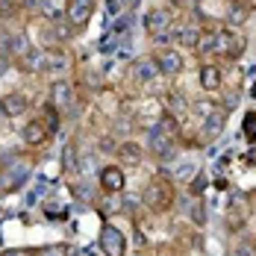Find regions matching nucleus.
<instances>
[{
    "label": "nucleus",
    "mask_w": 256,
    "mask_h": 256,
    "mask_svg": "<svg viewBox=\"0 0 256 256\" xmlns=\"http://www.w3.org/2000/svg\"><path fill=\"white\" fill-rule=\"evenodd\" d=\"M150 150H154L159 159H171V156H174V136H165L162 130H154V136H150Z\"/></svg>",
    "instance_id": "nucleus-13"
},
{
    "label": "nucleus",
    "mask_w": 256,
    "mask_h": 256,
    "mask_svg": "<svg viewBox=\"0 0 256 256\" xmlns=\"http://www.w3.org/2000/svg\"><path fill=\"white\" fill-rule=\"evenodd\" d=\"M204 118H206V121H204L206 136H212V138H215V136H221V130H224V124H227V112H224V109H215V106H212V109L206 112Z\"/></svg>",
    "instance_id": "nucleus-14"
},
{
    "label": "nucleus",
    "mask_w": 256,
    "mask_h": 256,
    "mask_svg": "<svg viewBox=\"0 0 256 256\" xmlns=\"http://www.w3.org/2000/svg\"><path fill=\"white\" fill-rule=\"evenodd\" d=\"M6 121H9V115H6V109H3V100H0V127H3Z\"/></svg>",
    "instance_id": "nucleus-28"
},
{
    "label": "nucleus",
    "mask_w": 256,
    "mask_h": 256,
    "mask_svg": "<svg viewBox=\"0 0 256 256\" xmlns=\"http://www.w3.org/2000/svg\"><path fill=\"white\" fill-rule=\"evenodd\" d=\"M200 26H194V24H182L180 26V32H177V42L182 44V48H198V42H200Z\"/></svg>",
    "instance_id": "nucleus-17"
},
{
    "label": "nucleus",
    "mask_w": 256,
    "mask_h": 256,
    "mask_svg": "<svg viewBox=\"0 0 256 256\" xmlns=\"http://www.w3.org/2000/svg\"><path fill=\"white\" fill-rule=\"evenodd\" d=\"M248 15H250V6L248 3H242V0H232L230 3V21L232 24H244Z\"/></svg>",
    "instance_id": "nucleus-18"
},
{
    "label": "nucleus",
    "mask_w": 256,
    "mask_h": 256,
    "mask_svg": "<svg viewBox=\"0 0 256 256\" xmlns=\"http://www.w3.org/2000/svg\"><path fill=\"white\" fill-rule=\"evenodd\" d=\"M254 94H256V86H254Z\"/></svg>",
    "instance_id": "nucleus-29"
},
{
    "label": "nucleus",
    "mask_w": 256,
    "mask_h": 256,
    "mask_svg": "<svg viewBox=\"0 0 256 256\" xmlns=\"http://www.w3.org/2000/svg\"><path fill=\"white\" fill-rule=\"evenodd\" d=\"M92 15H94V0H68V6H65V21L71 24L74 32L86 30Z\"/></svg>",
    "instance_id": "nucleus-5"
},
{
    "label": "nucleus",
    "mask_w": 256,
    "mask_h": 256,
    "mask_svg": "<svg viewBox=\"0 0 256 256\" xmlns=\"http://www.w3.org/2000/svg\"><path fill=\"white\" fill-rule=\"evenodd\" d=\"M132 74H136V80H142V82H150V80L159 74V68H156L154 56H150V59H138V62L132 65Z\"/></svg>",
    "instance_id": "nucleus-16"
},
{
    "label": "nucleus",
    "mask_w": 256,
    "mask_h": 256,
    "mask_svg": "<svg viewBox=\"0 0 256 256\" xmlns=\"http://www.w3.org/2000/svg\"><path fill=\"white\" fill-rule=\"evenodd\" d=\"M144 30L154 36L156 42H168V32H171V15L165 9H150L144 15Z\"/></svg>",
    "instance_id": "nucleus-7"
},
{
    "label": "nucleus",
    "mask_w": 256,
    "mask_h": 256,
    "mask_svg": "<svg viewBox=\"0 0 256 256\" xmlns=\"http://www.w3.org/2000/svg\"><path fill=\"white\" fill-rule=\"evenodd\" d=\"M100 250L106 256H127V236L118 230L115 224L100 227Z\"/></svg>",
    "instance_id": "nucleus-6"
},
{
    "label": "nucleus",
    "mask_w": 256,
    "mask_h": 256,
    "mask_svg": "<svg viewBox=\"0 0 256 256\" xmlns=\"http://www.w3.org/2000/svg\"><path fill=\"white\" fill-rule=\"evenodd\" d=\"M192 218H194L198 224H204V221H206V218H204V209H200V206H194V209H192Z\"/></svg>",
    "instance_id": "nucleus-26"
},
{
    "label": "nucleus",
    "mask_w": 256,
    "mask_h": 256,
    "mask_svg": "<svg viewBox=\"0 0 256 256\" xmlns=\"http://www.w3.org/2000/svg\"><path fill=\"white\" fill-rule=\"evenodd\" d=\"M32 171V162L24 156H6L0 162V194H12L24 186V180Z\"/></svg>",
    "instance_id": "nucleus-2"
},
{
    "label": "nucleus",
    "mask_w": 256,
    "mask_h": 256,
    "mask_svg": "<svg viewBox=\"0 0 256 256\" xmlns=\"http://www.w3.org/2000/svg\"><path fill=\"white\" fill-rule=\"evenodd\" d=\"M48 138H50V132H48V127H44L38 118L26 121L24 130H21V142H24V144H30V148H42Z\"/></svg>",
    "instance_id": "nucleus-10"
},
{
    "label": "nucleus",
    "mask_w": 256,
    "mask_h": 256,
    "mask_svg": "<svg viewBox=\"0 0 256 256\" xmlns=\"http://www.w3.org/2000/svg\"><path fill=\"white\" fill-rule=\"evenodd\" d=\"M144 204L150 206L154 212H165L174 204V182L168 177H154L144 188Z\"/></svg>",
    "instance_id": "nucleus-3"
},
{
    "label": "nucleus",
    "mask_w": 256,
    "mask_h": 256,
    "mask_svg": "<svg viewBox=\"0 0 256 256\" xmlns=\"http://www.w3.org/2000/svg\"><path fill=\"white\" fill-rule=\"evenodd\" d=\"M21 65H24L30 74H44V71H65L71 65V59L62 50H50V48H30L21 56Z\"/></svg>",
    "instance_id": "nucleus-1"
},
{
    "label": "nucleus",
    "mask_w": 256,
    "mask_h": 256,
    "mask_svg": "<svg viewBox=\"0 0 256 256\" xmlns=\"http://www.w3.org/2000/svg\"><path fill=\"white\" fill-rule=\"evenodd\" d=\"M21 9V0H0V18H9Z\"/></svg>",
    "instance_id": "nucleus-22"
},
{
    "label": "nucleus",
    "mask_w": 256,
    "mask_h": 256,
    "mask_svg": "<svg viewBox=\"0 0 256 256\" xmlns=\"http://www.w3.org/2000/svg\"><path fill=\"white\" fill-rule=\"evenodd\" d=\"M21 6H24L26 12H36V9H42V6H44V0H21Z\"/></svg>",
    "instance_id": "nucleus-24"
},
{
    "label": "nucleus",
    "mask_w": 256,
    "mask_h": 256,
    "mask_svg": "<svg viewBox=\"0 0 256 256\" xmlns=\"http://www.w3.org/2000/svg\"><path fill=\"white\" fill-rule=\"evenodd\" d=\"M30 50V42H26L24 32H18V36H12L9 38V53H15V56H24Z\"/></svg>",
    "instance_id": "nucleus-21"
},
{
    "label": "nucleus",
    "mask_w": 256,
    "mask_h": 256,
    "mask_svg": "<svg viewBox=\"0 0 256 256\" xmlns=\"http://www.w3.org/2000/svg\"><path fill=\"white\" fill-rule=\"evenodd\" d=\"M42 118H44L42 124H44V127H48V132L53 136V132H56V127H59V109H56L53 103H48V106L42 109Z\"/></svg>",
    "instance_id": "nucleus-19"
},
{
    "label": "nucleus",
    "mask_w": 256,
    "mask_h": 256,
    "mask_svg": "<svg viewBox=\"0 0 256 256\" xmlns=\"http://www.w3.org/2000/svg\"><path fill=\"white\" fill-rule=\"evenodd\" d=\"M215 53L224 56V59H238L244 53V36L236 32V30H218L215 32Z\"/></svg>",
    "instance_id": "nucleus-4"
},
{
    "label": "nucleus",
    "mask_w": 256,
    "mask_h": 256,
    "mask_svg": "<svg viewBox=\"0 0 256 256\" xmlns=\"http://www.w3.org/2000/svg\"><path fill=\"white\" fill-rule=\"evenodd\" d=\"M0 100H3V109H6L9 118H18V115H24L26 109H30V98L21 94V92H9V94H3Z\"/></svg>",
    "instance_id": "nucleus-12"
},
{
    "label": "nucleus",
    "mask_w": 256,
    "mask_h": 256,
    "mask_svg": "<svg viewBox=\"0 0 256 256\" xmlns=\"http://www.w3.org/2000/svg\"><path fill=\"white\" fill-rule=\"evenodd\" d=\"M65 168H74V148H65Z\"/></svg>",
    "instance_id": "nucleus-25"
},
{
    "label": "nucleus",
    "mask_w": 256,
    "mask_h": 256,
    "mask_svg": "<svg viewBox=\"0 0 256 256\" xmlns=\"http://www.w3.org/2000/svg\"><path fill=\"white\" fill-rule=\"evenodd\" d=\"M118 159H124V162H138V159H142V150H138L132 142H124V144L118 148Z\"/></svg>",
    "instance_id": "nucleus-20"
},
{
    "label": "nucleus",
    "mask_w": 256,
    "mask_h": 256,
    "mask_svg": "<svg viewBox=\"0 0 256 256\" xmlns=\"http://www.w3.org/2000/svg\"><path fill=\"white\" fill-rule=\"evenodd\" d=\"M50 103L56 109H68L74 103V86L68 80H56L50 86Z\"/></svg>",
    "instance_id": "nucleus-11"
},
{
    "label": "nucleus",
    "mask_w": 256,
    "mask_h": 256,
    "mask_svg": "<svg viewBox=\"0 0 256 256\" xmlns=\"http://www.w3.org/2000/svg\"><path fill=\"white\" fill-rule=\"evenodd\" d=\"M0 256H36L32 250H3Z\"/></svg>",
    "instance_id": "nucleus-27"
},
{
    "label": "nucleus",
    "mask_w": 256,
    "mask_h": 256,
    "mask_svg": "<svg viewBox=\"0 0 256 256\" xmlns=\"http://www.w3.org/2000/svg\"><path fill=\"white\" fill-rule=\"evenodd\" d=\"M200 88L204 92H218L221 88V68L218 65L206 62L204 68H200Z\"/></svg>",
    "instance_id": "nucleus-15"
},
{
    "label": "nucleus",
    "mask_w": 256,
    "mask_h": 256,
    "mask_svg": "<svg viewBox=\"0 0 256 256\" xmlns=\"http://www.w3.org/2000/svg\"><path fill=\"white\" fill-rule=\"evenodd\" d=\"M156 68H159V74H168V77H174L182 71V65H186V59H182V53L174 50V48H165V50H159L154 56Z\"/></svg>",
    "instance_id": "nucleus-8"
},
{
    "label": "nucleus",
    "mask_w": 256,
    "mask_h": 256,
    "mask_svg": "<svg viewBox=\"0 0 256 256\" xmlns=\"http://www.w3.org/2000/svg\"><path fill=\"white\" fill-rule=\"evenodd\" d=\"M124 186H127V177H124L121 165H106L100 171V188L106 194H121Z\"/></svg>",
    "instance_id": "nucleus-9"
},
{
    "label": "nucleus",
    "mask_w": 256,
    "mask_h": 256,
    "mask_svg": "<svg viewBox=\"0 0 256 256\" xmlns=\"http://www.w3.org/2000/svg\"><path fill=\"white\" fill-rule=\"evenodd\" d=\"M36 256H68V248H65V244H50V248L38 250Z\"/></svg>",
    "instance_id": "nucleus-23"
}]
</instances>
